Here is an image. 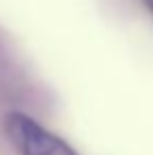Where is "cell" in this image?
<instances>
[{"mask_svg": "<svg viewBox=\"0 0 153 155\" xmlns=\"http://www.w3.org/2000/svg\"><path fill=\"white\" fill-rule=\"evenodd\" d=\"M6 134L21 155H52L59 147L52 134L25 115H11L6 120Z\"/></svg>", "mask_w": 153, "mask_h": 155, "instance_id": "cell-1", "label": "cell"}]
</instances>
